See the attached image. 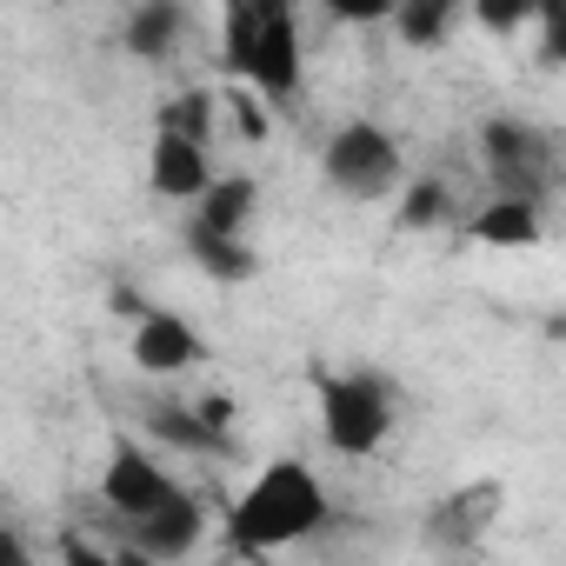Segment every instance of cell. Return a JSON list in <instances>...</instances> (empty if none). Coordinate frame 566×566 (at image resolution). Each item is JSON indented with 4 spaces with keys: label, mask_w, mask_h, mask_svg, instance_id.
Segmentation results:
<instances>
[{
    "label": "cell",
    "mask_w": 566,
    "mask_h": 566,
    "mask_svg": "<svg viewBox=\"0 0 566 566\" xmlns=\"http://www.w3.org/2000/svg\"><path fill=\"white\" fill-rule=\"evenodd\" d=\"M327 513H334V500H327V486H321V473L307 460H266L247 480V493L233 500L227 520H233V546L280 553V546L314 539L327 526Z\"/></svg>",
    "instance_id": "cell-1"
},
{
    "label": "cell",
    "mask_w": 566,
    "mask_h": 566,
    "mask_svg": "<svg viewBox=\"0 0 566 566\" xmlns=\"http://www.w3.org/2000/svg\"><path fill=\"white\" fill-rule=\"evenodd\" d=\"M220 61L233 81L260 87L266 101H287L301 87V34L287 0H227Z\"/></svg>",
    "instance_id": "cell-2"
},
{
    "label": "cell",
    "mask_w": 566,
    "mask_h": 566,
    "mask_svg": "<svg viewBox=\"0 0 566 566\" xmlns=\"http://www.w3.org/2000/svg\"><path fill=\"white\" fill-rule=\"evenodd\" d=\"M321 174L347 200H387L400 187V174H407V154H400V140L380 120H347L321 147Z\"/></svg>",
    "instance_id": "cell-3"
},
{
    "label": "cell",
    "mask_w": 566,
    "mask_h": 566,
    "mask_svg": "<svg viewBox=\"0 0 566 566\" xmlns=\"http://www.w3.org/2000/svg\"><path fill=\"white\" fill-rule=\"evenodd\" d=\"M321 433L340 460H367L394 433V394L374 374H334L321 387Z\"/></svg>",
    "instance_id": "cell-4"
},
{
    "label": "cell",
    "mask_w": 566,
    "mask_h": 566,
    "mask_svg": "<svg viewBox=\"0 0 566 566\" xmlns=\"http://www.w3.org/2000/svg\"><path fill=\"white\" fill-rule=\"evenodd\" d=\"M480 160H486V180L493 193H526V200H546V180H553V140L513 114L486 120L480 134Z\"/></svg>",
    "instance_id": "cell-5"
},
{
    "label": "cell",
    "mask_w": 566,
    "mask_h": 566,
    "mask_svg": "<svg viewBox=\"0 0 566 566\" xmlns=\"http://www.w3.org/2000/svg\"><path fill=\"white\" fill-rule=\"evenodd\" d=\"M174 493H180V480H174L147 447L114 440V453H107V467H101V506H107L114 520H140V513L167 506Z\"/></svg>",
    "instance_id": "cell-6"
},
{
    "label": "cell",
    "mask_w": 566,
    "mask_h": 566,
    "mask_svg": "<svg viewBox=\"0 0 566 566\" xmlns=\"http://www.w3.org/2000/svg\"><path fill=\"white\" fill-rule=\"evenodd\" d=\"M200 360H207V334H200L187 314H174V307H140V321H134V367H140V374L174 380V374H187V367H200Z\"/></svg>",
    "instance_id": "cell-7"
},
{
    "label": "cell",
    "mask_w": 566,
    "mask_h": 566,
    "mask_svg": "<svg viewBox=\"0 0 566 566\" xmlns=\"http://www.w3.org/2000/svg\"><path fill=\"white\" fill-rule=\"evenodd\" d=\"M207 180H213V154H207V140L160 127L154 147H147V187H154L160 200H180V207H187Z\"/></svg>",
    "instance_id": "cell-8"
},
{
    "label": "cell",
    "mask_w": 566,
    "mask_h": 566,
    "mask_svg": "<svg viewBox=\"0 0 566 566\" xmlns=\"http://www.w3.org/2000/svg\"><path fill=\"white\" fill-rule=\"evenodd\" d=\"M127 533H134V553H147V559H180V553H193V546H200L207 513H200V500L180 486L167 506H154V513H140V520H127Z\"/></svg>",
    "instance_id": "cell-9"
},
{
    "label": "cell",
    "mask_w": 566,
    "mask_h": 566,
    "mask_svg": "<svg viewBox=\"0 0 566 566\" xmlns=\"http://www.w3.org/2000/svg\"><path fill=\"white\" fill-rule=\"evenodd\" d=\"M193 34V14H187V0H140V8L127 14L120 41L134 61H174Z\"/></svg>",
    "instance_id": "cell-10"
},
{
    "label": "cell",
    "mask_w": 566,
    "mask_h": 566,
    "mask_svg": "<svg viewBox=\"0 0 566 566\" xmlns=\"http://www.w3.org/2000/svg\"><path fill=\"white\" fill-rule=\"evenodd\" d=\"M467 233L480 247H533L546 227H539V200L526 193H486V207L467 220Z\"/></svg>",
    "instance_id": "cell-11"
},
{
    "label": "cell",
    "mask_w": 566,
    "mask_h": 566,
    "mask_svg": "<svg viewBox=\"0 0 566 566\" xmlns=\"http://www.w3.org/2000/svg\"><path fill=\"white\" fill-rule=\"evenodd\" d=\"M460 14H467V0H394V28H400V41L407 48H440L453 28H460Z\"/></svg>",
    "instance_id": "cell-12"
},
{
    "label": "cell",
    "mask_w": 566,
    "mask_h": 566,
    "mask_svg": "<svg viewBox=\"0 0 566 566\" xmlns=\"http://www.w3.org/2000/svg\"><path fill=\"white\" fill-rule=\"evenodd\" d=\"M154 433L180 453H227V427H213L200 407H180V400L154 407Z\"/></svg>",
    "instance_id": "cell-13"
},
{
    "label": "cell",
    "mask_w": 566,
    "mask_h": 566,
    "mask_svg": "<svg viewBox=\"0 0 566 566\" xmlns=\"http://www.w3.org/2000/svg\"><path fill=\"white\" fill-rule=\"evenodd\" d=\"M220 114H227V120H233V134H240V140H253V147H260V140L273 134V114H266V94H260V87H247V81H233V87H220Z\"/></svg>",
    "instance_id": "cell-14"
},
{
    "label": "cell",
    "mask_w": 566,
    "mask_h": 566,
    "mask_svg": "<svg viewBox=\"0 0 566 566\" xmlns=\"http://www.w3.org/2000/svg\"><path fill=\"white\" fill-rule=\"evenodd\" d=\"M213 120H220V94H213V87L174 94V101H167V114H160V127H174V134H193V140H213Z\"/></svg>",
    "instance_id": "cell-15"
},
{
    "label": "cell",
    "mask_w": 566,
    "mask_h": 566,
    "mask_svg": "<svg viewBox=\"0 0 566 566\" xmlns=\"http://www.w3.org/2000/svg\"><path fill=\"white\" fill-rule=\"evenodd\" d=\"M467 14H473L486 34H520V28L539 14V0H467Z\"/></svg>",
    "instance_id": "cell-16"
},
{
    "label": "cell",
    "mask_w": 566,
    "mask_h": 566,
    "mask_svg": "<svg viewBox=\"0 0 566 566\" xmlns=\"http://www.w3.org/2000/svg\"><path fill=\"white\" fill-rule=\"evenodd\" d=\"M447 207H453V200H447V187H440V180H420V187L407 193L400 220H407V227H433V220H447Z\"/></svg>",
    "instance_id": "cell-17"
},
{
    "label": "cell",
    "mask_w": 566,
    "mask_h": 566,
    "mask_svg": "<svg viewBox=\"0 0 566 566\" xmlns=\"http://www.w3.org/2000/svg\"><path fill=\"white\" fill-rule=\"evenodd\" d=\"M314 8H321L327 21H340V28H374V21L394 14V0H314Z\"/></svg>",
    "instance_id": "cell-18"
}]
</instances>
